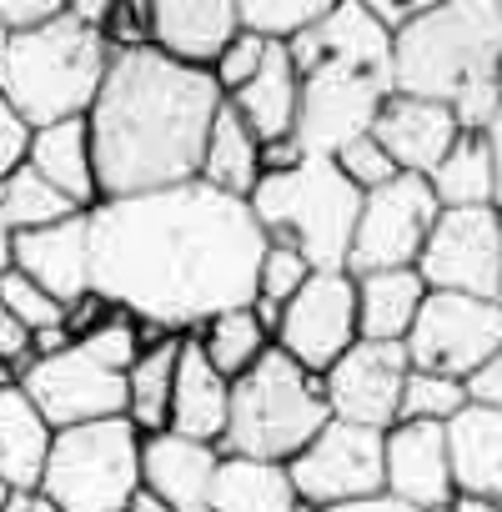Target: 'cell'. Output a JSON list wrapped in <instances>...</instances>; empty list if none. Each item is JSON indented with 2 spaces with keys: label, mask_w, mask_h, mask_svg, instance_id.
<instances>
[{
  "label": "cell",
  "mask_w": 502,
  "mask_h": 512,
  "mask_svg": "<svg viewBox=\"0 0 502 512\" xmlns=\"http://www.w3.org/2000/svg\"><path fill=\"white\" fill-rule=\"evenodd\" d=\"M51 437L56 427L16 382L0 387V487H41Z\"/></svg>",
  "instance_id": "484cf974"
},
{
  "label": "cell",
  "mask_w": 502,
  "mask_h": 512,
  "mask_svg": "<svg viewBox=\"0 0 502 512\" xmlns=\"http://www.w3.org/2000/svg\"><path fill=\"white\" fill-rule=\"evenodd\" d=\"M332 6L337 0H236V16H241V31L287 41V36H297L302 26H312Z\"/></svg>",
  "instance_id": "e575fe53"
},
{
  "label": "cell",
  "mask_w": 502,
  "mask_h": 512,
  "mask_svg": "<svg viewBox=\"0 0 502 512\" xmlns=\"http://www.w3.org/2000/svg\"><path fill=\"white\" fill-rule=\"evenodd\" d=\"M402 347L417 372H442V377L467 382L502 347V302L462 297V292H427Z\"/></svg>",
  "instance_id": "9c48e42d"
},
{
  "label": "cell",
  "mask_w": 502,
  "mask_h": 512,
  "mask_svg": "<svg viewBox=\"0 0 502 512\" xmlns=\"http://www.w3.org/2000/svg\"><path fill=\"white\" fill-rule=\"evenodd\" d=\"M477 81H502V0H442L392 31V91L452 101Z\"/></svg>",
  "instance_id": "277c9868"
},
{
  "label": "cell",
  "mask_w": 502,
  "mask_h": 512,
  "mask_svg": "<svg viewBox=\"0 0 502 512\" xmlns=\"http://www.w3.org/2000/svg\"><path fill=\"white\" fill-rule=\"evenodd\" d=\"M297 126L292 141L307 156H337L347 141L367 136L382 101L392 96V66L377 61H317L297 71Z\"/></svg>",
  "instance_id": "ba28073f"
},
{
  "label": "cell",
  "mask_w": 502,
  "mask_h": 512,
  "mask_svg": "<svg viewBox=\"0 0 502 512\" xmlns=\"http://www.w3.org/2000/svg\"><path fill=\"white\" fill-rule=\"evenodd\" d=\"M272 46H277L272 36L236 31V36L221 46V56L211 61V81H216V91H221V96H236L251 76L262 71V61H267V51H272Z\"/></svg>",
  "instance_id": "74e56055"
},
{
  "label": "cell",
  "mask_w": 502,
  "mask_h": 512,
  "mask_svg": "<svg viewBox=\"0 0 502 512\" xmlns=\"http://www.w3.org/2000/svg\"><path fill=\"white\" fill-rule=\"evenodd\" d=\"M467 402H482V407H497L502 412V347L467 377Z\"/></svg>",
  "instance_id": "7bdbcfd3"
},
{
  "label": "cell",
  "mask_w": 502,
  "mask_h": 512,
  "mask_svg": "<svg viewBox=\"0 0 502 512\" xmlns=\"http://www.w3.org/2000/svg\"><path fill=\"white\" fill-rule=\"evenodd\" d=\"M417 277L427 292H462V297H497L502 302V211L497 206H442Z\"/></svg>",
  "instance_id": "30bf717a"
},
{
  "label": "cell",
  "mask_w": 502,
  "mask_h": 512,
  "mask_svg": "<svg viewBox=\"0 0 502 512\" xmlns=\"http://www.w3.org/2000/svg\"><path fill=\"white\" fill-rule=\"evenodd\" d=\"M467 407V382L457 377H442V372H407L402 382V407H397V422H452L457 412Z\"/></svg>",
  "instance_id": "836d02e7"
},
{
  "label": "cell",
  "mask_w": 502,
  "mask_h": 512,
  "mask_svg": "<svg viewBox=\"0 0 502 512\" xmlns=\"http://www.w3.org/2000/svg\"><path fill=\"white\" fill-rule=\"evenodd\" d=\"M111 11H116V0H66V21L86 26V31H101L111 26Z\"/></svg>",
  "instance_id": "f6af8a7d"
},
{
  "label": "cell",
  "mask_w": 502,
  "mask_h": 512,
  "mask_svg": "<svg viewBox=\"0 0 502 512\" xmlns=\"http://www.w3.org/2000/svg\"><path fill=\"white\" fill-rule=\"evenodd\" d=\"M226 407H231V382L206 362L196 337H181L171 407H166V432H181V437H196V442L216 447L221 432H226Z\"/></svg>",
  "instance_id": "44dd1931"
},
{
  "label": "cell",
  "mask_w": 502,
  "mask_h": 512,
  "mask_svg": "<svg viewBox=\"0 0 502 512\" xmlns=\"http://www.w3.org/2000/svg\"><path fill=\"white\" fill-rule=\"evenodd\" d=\"M31 357H36V352H31V327L16 322L6 307H0V367H11L16 382H21V372H26Z\"/></svg>",
  "instance_id": "b9f144b4"
},
{
  "label": "cell",
  "mask_w": 502,
  "mask_h": 512,
  "mask_svg": "<svg viewBox=\"0 0 502 512\" xmlns=\"http://www.w3.org/2000/svg\"><path fill=\"white\" fill-rule=\"evenodd\" d=\"M327 422H332V412H327V397H322V377L297 367L287 352L267 347L231 382L221 452L287 467Z\"/></svg>",
  "instance_id": "5b68a950"
},
{
  "label": "cell",
  "mask_w": 502,
  "mask_h": 512,
  "mask_svg": "<svg viewBox=\"0 0 502 512\" xmlns=\"http://www.w3.org/2000/svg\"><path fill=\"white\" fill-rule=\"evenodd\" d=\"M211 71L161 56L156 46L111 51L101 91L86 111L96 191L141 196L196 181L211 116L221 111Z\"/></svg>",
  "instance_id": "7a4b0ae2"
},
{
  "label": "cell",
  "mask_w": 502,
  "mask_h": 512,
  "mask_svg": "<svg viewBox=\"0 0 502 512\" xmlns=\"http://www.w3.org/2000/svg\"><path fill=\"white\" fill-rule=\"evenodd\" d=\"M312 272H317V267L307 262L297 246H287V241H267L262 267H257V297H251L257 317H262L267 327H277V312L302 292V282H307Z\"/></svg>",
  "instance_id": "d6a6232c"
},
{
  "label": "cell",
  "mask_w": 502,
  "mask_h": 512,
  "mask_svg": "<svg viewBox=\"0 0 502 512\" xmlns=\"http://www.w3.org/2000/svg\"><path fill=\"white\" fill-rule=\"evenodd\" d=\"M126 512H176V507H171V502H161L151 487H136V492H131V502H126Z\"/></svg>",
  "instance_id": "f907efd6"
},
{
  "label": "cell",
  "mask_w": 502,
  "mask_h": 512,
  "mask_svg": "<svg viewBox=\"0 0 502 512\" xmlns=\"http://www.w3.org/2000/svg\"><path fill=\"white\" fill-rule=\"evenodd\" d=\"M0 512H61L41 487H6V502H0Z\"/></svg>",
  "instance_id": "7dc6e473"
},
{
  "label": "cell",
  "mask_w": 502,
  "mask_h": 512,
  "mask_svg": "<svg viewBox=\"0 0 502 512\" xmlns=\"http://www.w3.org/2000/svg\"><path fill=\"white\" fill-rule=\"evenodd\" d=\"M357 6H367L387 31H397V26H407V21H417V16H427V11H437L442 0H357Z\"/></svg>",
  "instance_id": "ee69618b"
},
{
  "label": "cell",
  "mask_w": 502,
  "mask_h": 512,
  "mask_svg": "<svg viewBox=\"0 0 502 512\" xmlns=\"http://www.w3.org/2000/svg\"><path fill=\"white\" fill-rule=\"evenodd\" d=\"M287 477L307 507H332L382 492V432L357 422H327L292 462Z\"/></svg>",
  "instance_id": "4fadbf2b"
},
{
  "label": "cell",
  "mask_w": 502,
  "mask_h": 512,
  "mask_svg": "<svg viewBox=\"0 0 502 512\" xmlns=\"http://www.w3.org/2000/svg\"><path fill=\"white\" fill-rule=\"evenodd\" d=\"M191 512H206V507H191Z\"/></svg>",
  "instance_id": "db71d44e"
},
{
  "label": "cell",
  "mask_w": 502,
  "mask_h": 512,
  "mask_svg": "<svg viewBox=\"0 0 502 512\" xmlns=\"http://www.w3.org/2000/svg\"><path fill=\"white\" fill-rule=\"evenodd\" d=\"M91 226V292L161 332L201 327L257 297L267 231L241 196L181 181L141 196H101Z\"/></svg>",
  "instance_id": "6da1fadb"
},
{
  "label": "cell",
  "mask_w": 502,
  "mask_h": 512,
  "mask_svg": "<svg viewBox=\"0 0 502 512\" xmlns=\"http://www.w3.org/2000/svg\"><path fill=\"white\" fill-rule=\"evenodd\" d=\"M141 487V432L126 417L61 427L46 452L41 492L61 512H126Z\"/></svg>",
  "instance_id": "52a82bcc"
},
{
  "label": "cell",
  "mask_w": 502,
  "mask_h": 512,
  "mask_svg": "<svg viewBox=\"0 0 502 512\" xmlns=\"http://www.w3.org/2000/svg\"><path fill=\"white\" fill-rule=\"evenodd\" d=\"M442 512H502L492 497H477V492H452Z\"/></svg>",
  "instance_id": "681fc988"
},
{
  "label": "cell",
  "mask_w": 502,
  "mask_h": 512,
  "mask_svg": "<svg viewBox=\"0 0 502 512\" xmlns=\"http://www.w3.org/2000/svg\"><path fill=\"white\" fill-rule=\"evenodd\" d=\"M372 136L377 146L392 156L397 171L407 176H432V166L452 151V141L462 136L447 101H427V96H407V91H392L372 121Z\"/></svg>",
  "instance_id": "ac0fdd59"
},
{
  "label": "cell",
  "mask_w": 502,
  "mask_h": 512,
  "mask_svg": "<svg viewBox=\"0 0 502 512\" xmlns=\"http://www.w3.org/2000/svg\"><path fill=\"white\" fill-rule=\"evenodd\" d=\"M11 267L26 272L36 287H46L61 307L86 297L91 292V226H86V211H76L56 226L16 231L11 236Z\"/></svg>",
  "instance_id": "e0dca14e"
},
{
  "label": "cell",
  "mask_w": 502,
  "mask_h": 512,
  "mask_svg": "<svg viewBox=\"0 0 502 512\" xmlns=\"http://www.w3.org/2000/svg\"><path fill=\"white\" fill-rule=\"evenodd\" d=\"M297 96H302V86H297L292 56H287V46L277 41V46L267 51L262 71L251 76L236 96H226V106L246 121L251 136L267 146V141H287V136H292V126H297Z\"/></svg>",
  "instance_id": "d4e9b609"
},
{
  "label": "cell",
  "mask_w": 502,
  "mask_h": 512,
  "mask_svg": "<svg viewBox=\"0 0 502 512\" xmlns=\"http://www.w3.org/2000/svg\"><path fill=\"white\" fill-rule=\"evenodd\" d=\"M0 307H6L16 322H26L31 332H41V327H61V322H66V307H61L46 287H36L26 272H16V267L0 272Z\"/></svg>",
  "instance_id": "8d00e7d4"
},
{
  "label": "cell",
  "mask_w": 502,
  "mask_h": 512,
  "mask_svg": "<svg viewBox=\"0 0 502 512\" xmlns=\"http://www.w3.org/2000/svg\"><path fill=\"white\" fill-rule=\"evenodd\" d=\"M26 146H31V126L11 111V101L0 96V176L16 171L26 161Z\"/></svg>",
  "instance_id": "60d3db41"
},
{
  "label": "cell",
  "mask_w": 502,
  "mask_h": 512,
  "mask_svg": "<svg viewBox=\"0 0 502 512\" xmlns=\"http://www.w3.org/2000/svg\"><path fill=\"white\" fill-rule=\"evenodd\" d=\"M76 347H81L91 362H101L106 372H121V377H126V367L141 357V347H146V342H141V322H136V317H126V312L106 307V317H101V322H96Z\"/></svg>",
  "instance_id": "d590c367"
},
{
  "label": "cell",
  "mask_w": 502,
  "mask_h": 512,
  "mask_svg": "<svg viewBox=\"0 0 502 512\" xmlns=\"http://www.w3.org/2000/svg\"><path fill=\"white\" fill-rule=\"evenodd\" d=\"M0 211H6V226H11V236H16V231L56 226V221L76 216L81 206H76L71 196H61L41 171H31V166L21 161L16 171L0 176Z\"/></svg>",
  "instance_id": "1f68e13d"
},
{
  "label": "cell",
  "mask_w": 502,
  "mask_h": 512,
  "mask_svg": "<svg viewBox=\"0 0 502 512\" xmlns=\"http://www.w3.org/2000/svg\"><path fill=\"white\" fill-rule=\"evenodd\" d=\"M312 512H422L392 492H372V497H352V502H332V507H312Z\"/></svg>",
  "instance_id": "bcb514c9"
},
{
  "label": "cell",
  "mask_w": 502,
  "mask_h": 512,
  "mask_svg": "<svg viewBox=\"0 0 502 512\" xmlns=\"http://www.w3.org/2000/svg\"><path fill=\"white\" fill-rule=\"evenodd\" d=\"M201 507L206 512H312L297 497V487H292V477H287L282 462L231 457V452H221Z\"/></svg>",
  "instance_id": "603a6c76"
},
{
  "label": "cell",
  "mask_w": 502,
  "mask_h": 512,
  "mask_svg": "<svg viewBox=\"0 0 502 512\" xmlns=\"http://www.w3.org/2000/svg\"><path fill=\"white\" fill-rule=\"evenodd\" d=\"M26 166L41 171V176H46L61 196H71L81 211H91V206L101 201L86 116H66V121L36 126V131H31V146H26Z\"/></svg>",
  "instance_id": "cb8c5ba5"
},
{
  "label": "cell",
  "mask_w": 502,
  "mask_h": 512,
  "mask_svg": "<svg viewBox=\"0 0 502 512\" xmlns=\"http://www.w3.org/2000/svg\"><path fill=\"white\" fill-rule=\"evenodd\" d=\"M11 267V226H6V211H0V272Z\"/></svg>",
  "instance_id": "816d5d0a"
},
{
  "label": "cell",
  "mask_w": 502,
  "mask_h": 512,
  "mask_svg": "<svg viewBox=\"0 0 502 512\" xmlns=\"http://www.w3.org/2000/svg\"><path fill=\"white\" fill-rule=\"evenodd\" d=\"M332 161H337V171H342L357 191H377V186H387V181L397 176L392 156L377 146V136H372V131H367V136H357V141H347Z\"/></svg>",
  "instance_id": "f35d334b"
},
{
  "label": "cell",
  "mask_w": 502,
  "mask_h": 512,
  "mask_svg": "<svg viewBox=\"0 0 502 512\" xmlns=\"http://www.w3.org/2000/svg\"><path fill=\"white\" fill-rule=\"evenodd\" d=\"M382 492L432 512L452 497L447 427L442 422H392L382 432Z\"/></svg>",
  "instance_id": "2e32d148"
},
{
  "label": "cell",
  "mask_w": 502,
  "mask_h": 512,
  "mask_svg": "<svg viewBox=\"0 0 502 512\" xmlns=\"http://www.w3.org/2000/svg\"><path fill=\"white\" fill-rule=\"evenodd\" d=\"M66 16V0H0V31H36Z\"/></svg>",
  "instance_id": "ab89813d"
},
{
  "label": "cell",
  "mask_w": 502,
  "mask_h": 512,
  "mask_svg": "<svg viewBox=\"0 0 502 512\" xmlns=\"http://www.w3.org/2000/svg\"><path fill=\"white\" fill-rule=\"evenodd\" d=\"M246 206L267 241L297 246L312 267H347L362 191L337 171L332 156H302L287 171H262Z\"/></svg>",
  "instance_id": "8992f818"
},
{
  "label": "cell",
  "mask_w": 502,
  "mask_h": 512,
  "mask_svg": "<svg viewBox=\"0 0 502 512\" xmlns=\"http://www.w3.org/2000/svg\"><path fill=\"white\" fill-rule=\"evenodd\" d=\"M216 462H221V452L211 442H196V437H181L166 427L141 432V487H151L176 512H191L206 502Z\"/></svg>",
  "instance_id": "ffe728a7"
},
{
  "label": "cell",
  "mask_w": 502,
  "mask_h": 512,
  "mask_svg": "<svg viewBox=\"0 0 502 512\" xmlns=\"http://www.w3.org/2000/svg\"><path fill=\"white\" fill-rule=\"evenodd\" d=\"M482 141H487V156H492V206L502 211V111L487 121Z\"/></svg>",
  "instance_id": "c3c4849f"
},
{
  "label": "cell",
  "mask_w": 502,
  "mask_h": 512,
  "mask_svg": "<svg viewBox=\"0 0 502 512\" xmlns=\"http://www.w3.org/2000/svg\"><path fill=\"white\" fill-rule=\"evenodd\" d=\"M437 206H492V156L477 131H462L427 176Z\"/></svg>",
  "instance_id": "4dcf8cb0"
},
{
  "label": "cell",
  "mask_w": 502,
  "mask_h": 512,
  "mask_svg": "<svg viewBox=\"0 0 502 512\" xmlns=\"http://www.w3.org/2000/svg\"><path fill=\"white\" fill-rule=\"evenodd\" d=\"M447 462L452 492H477L502 507V412L467 402L447 422Z\"/></svg>",
  "instance_id": "7402d4cb"
},
{
  "label": "cell",
  "mask_w": 502,
  "mask_h": 512,
  "mask_svg": "<svg viewBox=\"0 0 502 512\" xmlns=\"http://www.w3.org/2000/svg\"><path fill=\"white\" fill-rule=\"evenodd\" d=\"M437 196L427 176L397 171L387 186L362 191L357 221H352V246H347V272H392V267H417L422 241L437 221Z\"/></svg>",
  "instance_id": "8fae6325"
},
{
  "label": "cell",
  "mask_w": 502,
  "mask_h": 512,
  "mask_svg": "<svg viewBox=\"0 0 502 512\" xmlns=\"http://www.w3.org/2000/svg\"><path fill=\"white\" fill-rule=\"evenodd\" d=\"M196 181H206L211 191H226V196H251V186L262 181V141L246 131V121L221 101V111L211 116V131H206V146H201V166H196Z\"/></svg>",
  "instance_id": "83f0119b"
},
{
  "label": "cell",
  "mask_w": 502,
  "mask_h": 512,
  "mask_svg": "<svg viewBox=\"0 0 502 512\" xmlns=\"http://www.w3.org/2000/svg\"><path fill=\"white\" fill-rule=\"evenodd\" d=\"M422 297H427V282L417 277V267L362 272L357 277V337L362 342H402L412 332Z\"/></svg>",
  "instance_id": "4316f807"
},
{
  "label": "cell",
  "mask_w": 502,
  "mask_h": 512,
  "mask_svg": "<svg viewBox=\"0 0 502 512\" xmlns=\"http://www.w3.org/2000/svg\"><path fill=\"white\" fill-rule=\"evenodd\" d=\"M176 357L181 337L166 332L161 342H146L141 357L126 367V422L136 432H161L166 407H171V382H176Z\"/></svg>",
  "instance_id": "f1b7e54d"
},
{
  "label": "cell",
  "mask_w": 502,
  "mask_h": 512,
  "mask_svg": "<svg viewBox=\"0 0 502 512\" xmlns=\"http://www.w3.org/2000/svg\"><path fill=\"white\" fill-rule=\"evenodd\" d=\"M16 387L36 402V412L56 432L81 427V422H101V417H126V377L91 362L76 342L66 352L31 357Z\"/></svg>",
  "instance_id": "5bb4252c"
},
{
  "label": "cell",
  "mask_w": 502,
  "mask_h": 512,
  "mask_svg": "<svg viewBox=\"0 0 502 512\" xmlns=\"http://www.w3.org/2000/svg\"><path fill=\"white\" fill-rule=\"evenodd\" d=\"M0 502H6V487H0Z\"/></svg>",
  "instance_id": "f5cc1de1"
},
{
  "label": "cell",
  "mask_w": 502,
  "mask_h": 512,
  "mask_svg": "<svg viewBox=\"0 0 502 512\" xmlns=\"http://www.w3.org/2000/svg\"><path fill=\"white\" fill-rule=\"evenodd\" d=\"M196 347L206 352V362L226 382H236L251 362L272 347V327L257 317V307H251V302L246 307H226V312H216V317H206L196 327Z\"/></svg>",
  "instance_id": "f546056e"
},
{
  "label": "cell",
  "mask_w": 502,
  "mask_h": 512,
  "mask_svg": "<svg viewBox=\"0 0 502 512\" xmlns=\"http://www.w3.org/2000/svg\"><path fill=\"white\" fill-rule=\"evenodd\" d=\"M357 342V277L347 267H317L302 292L277 312L272 347L307 372H327Z\"/></svg>",
  "instance_id": "7c38bea8"
},
{
  "label": "cell",
  "mask_w": 502,
  "mask_h": 512,
  "mask_svg": "<svg viewBox=\"0 0 502 512\" xmlns=\"http://www.w3.org/2000/svg\"><path fill=\"white\" fill-rule=\"evenodd\" d=\"M106 66V36L66 16L36 31H0V96L31 131L66 116H86Z\"/></svg>",
  "instance_id": "3957f363"
},
{
  "label": "cell",
  "mask_w": 502,
  "mask_h": 512,
  "mask_svg": "<svg viewBox=\"0 0 502 512\" xmlns=\"http://www.w3.org/2000/svg\"><path fill=\"white\" fill-rule=\"evenodd\" d=\"M412 362L402 342H352L327 372H322V397L327 412L337 422H357V427H377L387 432L397 422L402 407V382H407Z\"/></svg>",
  "instance_id": "9a60e30c"
},
{
  "label": "cell",
  "mask_w": 502,
  "mask_h": 512,
  "mask_svg": "<svg viewBox=\"0 0 502 512\" xmlns=\"http://www.w3.org/2000/svg\"><path fill=\"white\" fill-rule=\"evenodd\" d=\"M151 46L171 61L211 71L221 46L241 31L236 0H146Z\"/></svg>",
  "instance_id": "d6986e66"
}]
</instances>
